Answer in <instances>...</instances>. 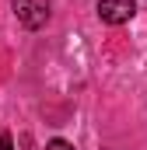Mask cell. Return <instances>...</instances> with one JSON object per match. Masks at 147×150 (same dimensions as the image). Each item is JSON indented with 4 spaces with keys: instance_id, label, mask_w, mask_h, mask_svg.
<instances>
[{
    "instance_id": "cell-1",
    "label": "cell",
    "mask_w": 147,
    "mask_h": 150,
    "mask_svg": "<svg viewBox=\"0 0 147 150\" xmlns=\"http://www.w3.org/2000/svg\"><path fill=\"white\" fill-rule=\"evenodd\" d=\"M11 7L28 32H39L49 21V0H11Z\"/></svg>"
},
{
    "instance_id": "cell-2",
    "label": "cell",
    "mask_w": 147,
    "mask_h": 150,
    "mask_svg": "<svg viewBox=\"0 0 147 150\" xmlns=\"http://www.w3.org/2000/svg\"><path fill=\"white\" fill-rule=\"evenodd\" d=\"M137 14V0H98V18L105 25H126Z\"/></svg>"
},
{
    "instance_id": "cell-3",
    "label": "cell",
    "mask_w": 147,
    "mask_h": 150,
    "mask_svg": "<svg viewBox=\"0 0 147 150\" xmlns=\"http://www.w3.org/2000/svg\"><path fill=\"white\" fill-rule=\"evenodd\" d=\"M46 150H74V143H67V140H49Z\"/></svg>"
},
{
    "instance_id": "cell-4",
    "label": "cell",
    "mask_w": 147,
    "mask_h": 150,
    "mask_svg": "<svg viewBox=\"0 0 147 150\" xmlns=\"http://www.w3.org/2000/svg\"><path fill=\"white\" fill-rule=\"evenodd\" d=\"M0 150H14V140H11V133H0Z\"/></svg>"
}]
</instances>
